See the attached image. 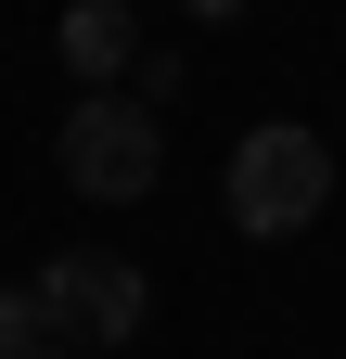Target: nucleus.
I'll return each instance as SVG.
<instances>
[{
  "mask_svg": "<svg viewBox=\"0 0 346 359\" xmlns=\"http://www.w3.org/2000/svg\"><path fill=\"white\" fill-rule=\"evenodd\" d=\"M219 205H231V231H244V244H295V231L333 205V142H321V128H295V116L244 128L231 167H219Z\"/></svg>",
  "mask_w": 346,
  "mask_h": 359,
  "instance_id": "1",
  "label": "nucleus"
},
{
  "mask_svg": "<svg viewBox=\"0 0 346 359\" xmlns=\"http://www.w3.org/2000/svg\"><path fill=\"white\" fill-rule=\"evenodd\" d=\"M52 154H64V180L90 205H141L154 180H167V142H154V116L128 103V90H90V103L52 128Z\"/></svg>",
  "mask_w": 346,
  "mask_h": 359,
  "instance_id": "2",
  "label": "nucleus"
},
{
  "mask_svg": "<svg viewBox=\"0 0 346 359\" xmlns=\"http://www.w3.org/2000/svg\"><path fill=\"white\" fill-rule=\"evenodd\" d=\"M26 295H39V321H52V346H128L141 308H154L141 269H128V257H90V244H64Z\"/></svg>",
  "mask_w": 346,
  "mask_h": 359,
  "instance_id": "3",
  "label": "nucleus"
},
{
  "mask_svg": "<svg viewBox=\"0 0 346 359\" xmlns=\"http://www.w3.org/2000/svg\"><path fill=\"white\" fill-rule=\"evenodd\" d=\"M128 52H141L128 0H64V65H77V103H90V90H116V77H128Z\"/></svg>",
  "mask_w": 346,
  "mask_h": 359,
  "instance_id": "4",
  "label": "nucleus"
},
{
  "mask_svg": "<svg viewBox=\"0 0 346 359\" xmlns=\"http://www.w3.org/2000/svg\"><path fill=\"white\" fill-rule=\"evenodd\" d=\"M26 346H52V321H39V295L13 283V295H0V359H26Z\"/></svg>",
  "mask_w": 346,
  "mask_h": 359,
  "instance_id": "5",
  "label": "nucleus"
},
{
  "mask_svg": "<svg viewBox=\"0 0 346 359\" xmlns=\"http://www.w3.org/2000/svg\"><path fill=\"white\" fill-rule=\"evenodd\" d=\"M193 13H205V26H219V13H244V0H193Z\"/></svg>",
  "mask_w": 346,
  "mask_h": 359,
  "instance_id": "6",
  "label": "nucleus"
},
{
  "mask_svg": "<svg viewBox=\"0 0 346 359\" xmlns=\"http://www.w3.org/2000/svg\"><path fill=\"white\" fill-rule=\"evenodd\" d=\"M26 359H77V346H26Z\"/></svg>",
  "mask_w": 346,
  "mask_h": 359,
  "instance_id": "7",
  "label": "nucleus"
}]
</instances>
